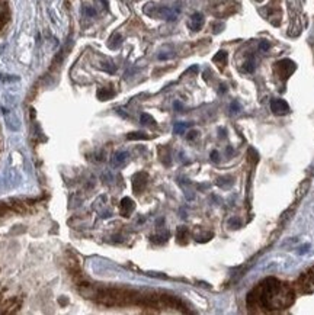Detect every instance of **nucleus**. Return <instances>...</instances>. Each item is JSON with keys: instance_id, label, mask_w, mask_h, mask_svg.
Masks as SVG:
<instances>
[{"instance_id": "nucleus-20", "label": "nucleus", "mask_w": 314, "mask_h": 315, "mask_svg": "<svg viewBox=\"0 0 314 315\" xmlns=\"http://www.w3.org/2000/svg\"><path fill=\"white\" fill-rule=\"evenodd\" d=\"M196 137H198V132L191 131L189 132V135H188V140H189V141H192V140H194V138H196Z\"/></svg>"}, {"instance_id": "nucleus-7", "label": "nucleus", "mask_w": 314, "mask_h": 315, "mask_svg": "<svg viewBox=\"0 0 314 315\" xmlns=\"http://www.w3.org/2000/svg\"><path fill=\"white\" fill-rule=\"evenodd\" d=\"M134 208H135V205H134L132 199H130V198H124V199L121 201L119 210H121V215H122V216H130V213L134 210Z\"/></svg>"}, {"instance_id": "nucleus-11", "label": "nucleus", "mask_w": 314, "mask_h": 315, "mask_svg": "<svg viewBox=\"0 0 314 315\" xmlns=\"http://www.w3.org/2000/svg\"><path fill=\"white\" fill-rule=\"evenodd\" d=\"M176 238L181 244H185L186 243V238H188V228L186 227H179L178 231H176Z\"/></svg>"}, {"instance_id": "nucleus-3", "label": "nucleus", "mask_w": 314, "mask_h": 315, "mask_svg": "<svg viewBox=\"0 0 314 315\" xmlns=\"http://www.w3.org/2000/svg\"><path fill=\"white\" fill-rule=\"evenodd\" d=\"M297 288H298V290H300L301 293H312V292H313L314 283L307 273H304V275L300 276V279L297 280Z\"/></svg>"}, {"instance_id": "nucleus-8", "label": "nucleus", "mask_w": 314, "mask_h": 315, "mask_svg": "<svg viewBox=\"0 0 314 315\" xmlns=\"http://www.w3.org/2000/svg\"><path fill=\"white\" fill-rule=\"evenodd\" d=\"M214 63L218 64L220 67H224L227 64V53L226 51H218L214 55Z\"/></svg>"}, {"instance_id": "nucleus-12", "label": "nucleus", "mask_w": 314, "mask_h": 315, "mask_svg": "<svg viewBox=\"0 0 314 315\" xmlns=\"http://www.w3.org/2000/svg\"><path fill=\"white\" fill-rule=\"evenodd\" d=\"M140 121H141V124H143V125H156L155 118H153V116H150L149 113H143V115H141V118H140Z\"/></svg>"}, {"instance_id": "nucleus-16", "label": "nucleus", "mask_w": 314, "mask_h": 315, "mask_svg": "<svg viewBox=\"0 0 314 315\" xmlns=\"http://www.w3.org/2000/svg\"><path fill=\"white\" fill-rule=\"evenodd\" d=\"M309 187H310V182L306 180L304 183L300 186V189H298V198H301L303 195H306V192L309 190Z\"/></svg>"}, {"instance_id": "nucleus-17", "label": "nucleus", "mask_w": 314, "mask_h": 315, "mask_svg": "<svg viewBox=\"0 0 314 315\" xmlns=\"http://www.w3.org/2000/svg\"><path fill=\"white\" fill-rule=\"evenodd\" d=\"M185 130H186V125H185V124H176L173 131H175V134H182Z\"/></svg>"}, {"instance_id": "nucleus-24", "label": "nucleus", "mask_w": 314, "mask_h": 315, "mask_svg": "<svg viewBox=\"0 0 314 315\" xmlns=\"http://www.w3.org/2000/svg\"><path fill=\"white\" fill-rule=\"evenodd\" d=\"M86 13H87V15H90V16H93V15H95V10H93V9H89V7H87V9H86Z\"/></svg>"}, {"instance_id": "nucleus-19", "label": "nucleus", "mask_w": 314, "mask_h": 315, "mask_svg": "<svg viewBox=\"0 0 314 315\" xmlns=\"http://www.w3.org/2000/svg\"><path fill=\"white\" fill-rule=\"evenodd\" d=\"M102 69L106 70L108 73H114L115 71V66H108V64H102Z\"/></svg>"}, {"instance_id": "nucleus-23", "label": "nucleus", "mask_w": 314, "mask_h": 315, "mask_svg": "<svg viewBox=\"0 0 314 315\" xmlns=\"http://www.w3.org/2000/svg\"><path fill=\"white\" fill-rule=\"evenodd\" d=\"M232 109H233V112H238L240 106H238V104H232Z\"/></svg>"}, {"instance_id": "nucleus-22", "label": "nucleus", "mask_w": 314, "mask_h": 315, "mask_svg": "<svg viewBox=\"0 0 314 315\" xmlns=\"http://www.w3.org/2000/svg\"><path fill=\"white\" fill-rule=\"evenodd\" d=\"M211 158H212V161H217V160H218V153H217V151H212V153H211Z\"/></svg>"}, {"instance_id": "nucleus-14", "label": "nucleus", "mask_w": 314, "mask_h": 315, "mask_svg": "<svg viewBox=\"0 0 314 315\" xmlns=\"http://www.w3.org/2000/svg\"><path fill=\"white\" fill-rule=\"evenodd\" d=\"M243 71H246V73H253V71H255V60H247V61L244 63Z\"/></svg>"}, {"instance_id": "nucleus-2", "label": "nucleus", "mask_w": 314, "mask_h": 315, "mask_svg": "<svg viewBox=\"0 0 314 315\" xmlns=\"http://www.w3.org/2000/svg\"><path fill=\"white\" fill-rule=\"evenodd\" d=\"M295 63L291 60H281L275 64V73L281 77L282 80H287L294 71H295Z\"/></svg>"}, {"instance_id": "nucleus-1", "label": "nucleus", "mask_w": 314, "mask_h": 315, "mask_svg": "<svg viewBox=\"0 0 314 315\" xmlns=\"http://www.w3.org/2000/svg\"><path fill=\"white\" fill-rule=\"evenodd\" d=\"M294 289L274 278L263 280L247 296L249 308L263 310H284L294 304Z\"/></svg>"}, {"instance_id": "nucleus-9", "label": "nucleus", "mask_w": 314, "mask_h": 315, "mask_svg": "<svg viewBox=\"0 0 314 315\" xmlns=\"http://www.w3.org/2000/svg\"><path fill=\"white\" fill-rule=\"evenodd\" d=\"M127 157H128V153H127V151H118V153L114 156V158H112V164H114V166H121V164L127 160Z\"/></svg>"}, {"instance_id": "nucleus-13", "label": "nucleus", "mask_w": 314, "mask_h": 315, "mask_svg": "<svg viewBox=\"0 0 314 315\" xmlns=\"http://www.w3.org/2000/svg\"><path fill=\"white\" fill-rule=\"evenodd\" d=\"M127 138L128 140H147L149 135L144 134V132H131V134L127 135Z\"/></svg>"}, {"instance_id": "nucleus-4", "label": "nucleus", "mask_w": 314, "mask_h": 315, "mask_svg": "<svg viewBox=\"0 0 314 315\" xmlns=\"http://www.w3.org/2000/svg\"><path fill=\"white\" fill-rule=\"evenodd\" d=\"M271 110L275 115H287L289 113V105L284 99H272L271 101Z\"/></svg>"}, {"instance_id": "nucleus-18", "label": "nucleus", "mask_w": 314, "mask_h": 315, "mask_svg": "<svg viewBox=\"0 0 314 315\" xmlns=\"http://www.w3.org/2000/svg\"><path fill=\"white\" fill-rule=\"evenodd\" d=\"M259 50L263 51V53H265V51H268V50H269V44H268L266 41H262L261 44H259Z\"/></svg>"}, {"instance_id": "nucleus-5", "label": "nucleus", "mask_w": 314, "mask_h": 315, "mask_svg": "<svg viewBox=\"0 0 314 315\" xmlns=\"http://www.w3.org/2000/svg\"><path fill=\"white\" fill-rule=\"evenodd\" d=\"M147 180H149V176L146 173H143V172L137 173L135 177H134V180H132V189H134V192L135 193H141L146 189V186H147Z\"/></svg>"}, {"instance_id": "nucleus-10", "label": "nucleus", "mask_w": 314, "mask_h": 315, "mask_svg": "<svg viewBox=\"0 0 314 315\" xmlns=\"http://www.w3.org/2000/svg\"><path fill=\"white\" fill-rule=\"evenodd\" d=\"M114 95H115V93H114V90H111V89H99V90H98V98H99L101 101H108V99H111Z\"/></svg>"}, {"instance_id": "nucleus-15", "label": "nucleus", "mask_w": 314, "mask_h": 315, "mask_svg": "<svg viewBox=\"0 0 314 315\" xmlns=\"http://www.w3.org/2000/svg\"><path fill=\"white\" fill-rule=\"evenodd\" d=\"M119 44H121V36H119V35H114V36L111 38V41H109V47H111V48H117Z\"/></svg>"}, {"instance_id": "nucleus-21", "label": "nucleus", "mask_w": 314, "mask_h": 315, "mask_svg": "<svg viewBox=\"0 0 314 315\" xmlns=\"http://www.w3.org/2000/svg\"><path fill=\"white\" fill-rule=\"evenodd\" d=\"M307 275L310 276V279L313 280V283H314V266L310 269V270H309V272H307Z\"/></svg>"}, {"instance_id": "nucleus-6", "label": "nucleus", "mask_w": 314, "mask_h": 315, "mask_svg": "<svg viewBox=\"0 0 314 315\" xmlns=\"http://www.w3.org/2000/svg\"><path fill=\"white\" fill-rule=\"evenodd\" d=\"M202 27H204V15L202 13H194L191 16V21H189V28L192 31H199Z\"/></svg>"}]
</instances>
